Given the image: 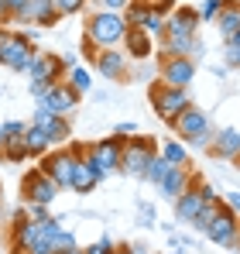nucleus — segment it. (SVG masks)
Returning a JSON list of instances; mask_svg holds the SVG:
<instances>
[{
  "instance_id": "f257e3e1",
  "label": "nucleus",
  "mask_w": 240,
  "mask_h": 254,
  "mask_svg": "<svg viewBox=\"0 0 240 254\" xmlns=\"http://www.w3.org/2000/svg\"><path fill=\"white\" fill-rule=\"evenodd\" d=\"M86 144L79 141H69V144H62V148H55V151H48V155H41V165L38 169L59 186V189H69L72 186V169H76V155H79Z\"/></svg>"
},
{
  "instance_id": "f03ea898",
  "label": "nucleus",
  "mask_w": 240,
  "mask_h": 254,
  "mask_svg": "<svg viewBox=\"0 0 240 254\" xmlns=\"http://www.w3.org/2000/svg\"><path fill=\"white\" fill-rule=\"evenodd\" d=\"M123 35H127V21H123V14L96 10V14L86 21V38L96 45V48H114V45L123 42Z\"/></svg>"
},
{
  "instance_id": "7ed1b4c3",
  "label": "nucleus",
  "mask_w": 240,
  "mask_h": 254,
  "mask_svg": "<svg viewBox=\"0 0 240 254\" xmlns=\"http://www.w3.org/2000/svg\"><path fill=\"white\" fill-rule=\"evenodd\" d=\"M31 55H35V35L0 28V65H7L10 72H24Z\"/></svg>"
},
{
  "instance_id": "20e7f679",
  "label": "nucleus",
  "mask_w": 240,
  "mask_h": 254,
  "mask_svg": "<svg viewBox=\"0 0 240 254\" xmlns=\"http://www.w3.org/2000/svg\"><path fill=\"white\" fill-rule=\"evenodd\" d=\"M158 155L155 148V137H141V134H130L123 141V158H120V172L123 175H134V179H144V172L151 165V158Z\"/></svg>"
},
{
  "instance_id": "39448f33",
  "label": "nucleus",
  "mask_w": 240,
  "mask_h": 254,
  "mask_svg": "<svg viewBox=\"0 0 240 254\" xmlns=\"http://www.w3.org/2000/svg\"><path fill=\"white\" fill-rule=\"evenodd\" d=\"M123 141L127 137H103V141H93V144H86V158H89V165L93 172L100 175V179H107V175H114L120 169V158H123Z\"/></svg>"
},
{
  "instance_id": "423d86ee",
  "label": "nucleus",
  "mask_w": 240,
  "mask_h": 254,
  "mask_svg": "<svg viewBox=\"0 0 240 254\" xmlns=\"http://www.w3.org/2000/svg\"><path fill=\"white\" fill-rule=\"evenodd\" d=\"M175 134L179 137H185L189 144H202V148H209V141H213V124H209V117H206V110H199L196 103H189L175 121Z\"/></svg>"
},
{
  "instance_id": "0eeeda50",
  "label": "nucleus",
  "mask_w": 240,
  "mask_h": 254,
  "mask_svg": "<svg viewBox=\"0 0 240 254\" xmlns=\"http://www.w3.org/2000/svg\"><path fill=\"white\" fill-rule=\"evenodd\" d=\"M148 96H151L155 114H158L165 124H172V121H175V117L192 103V100H189V93H185L182 86H168V83H161V79H158V83H151V93H148Z\"/></svg>"
},
{
  "instance_id": "6e6552de",
  "label": "nucleus",
  "mask_w": 240,
  "mask_h": 254,
  "mask_svg": "<svg viewBox=\"0 0 240 254\" xmlns=\"http://www.w3.org/2000/svg\"><path fill=\"white\" fill-rule=\"evenodd\" d=\"M59 192H62V189H59L41 169H31L24 179H21V196H24L28 206H52Z\"/></svg>"
},
{
  "instance_id": "1a4fd4ad",
  "label": "nucleus",
  "mask_w": 240,
  "mask_h": 254,
  "mask_svg": "<svg viewBox=\"0 0 240 254\" xmlns=\"http://www.w3.org/2000/svg\"><path fill=\"white\" fill-rule=\"evenodd\" d=\"M213 244H220V248H237V234H240V216L227 203L216 210V216L209 220V227L202 230Z\"/></svg>"
},
{
  "instance_id": "9d476101",
  "label": "nucleus",
  "mask_w": 240,
  "mask_h": 254,
  "mask_svg": "<svg viewBox=\"0 0 240 254\" xmlns=\"http://www.w3.org/2000/svg\"><path fill=\"white\" fill-rule=\"evenodd\" d=\"M158 59H161V83L185 89L196 79V62L189 55H158Z\"/></svg>"
},
{
  "instance_id": "9b49d317",
  "label": "nucleus",
  "mask_w": 240,
  "mask_h": 254,
  "mask_svg": "<svg viewBox=\"0 0 240 254\" xmlns=\"http://www.w3.org/2000/svg\"><path fill=\"white\" fill-rule=\"evenodd\" d=\"M79 100H82V96L69 83H55L38 100V107H45V110H48V114H55V117H69V114L79 107Z\"/></svg>"
},
{
  "instance_id": "f8f14e48",
  "label": "nucleus",
  "mask_w": 240,
  "mask_h": 254,
  "mask_svg": "<svg viewBox=\"0 0 240 254\" xmlns=\"http://www.w3.org/2000/svg\"><path fill=\"white\" fill-rule=\"evenodd\" d=\"M24 72L31 79H45V83L55 86V83H62V76H65V59L62 55H52V52H35Z\"/></svg>"
},
{
  "instance_id": "ddd939ff",
  "label": "nucleus",
  "mask_w": 240,
  "mask_h": 254,
  "mask_svg": "<svg viewBox=\"0 0 240 254\" xmlns=\"http://www.w3.org/2000/svg\"><path fill=\"white\" fill-rule=\"evenodd\" d=\"M17 21L21 24H38V28H55L62 21V14H59L55 0H28V7H24V14Z\"/></svg>"
},
{
  "instance_id": "4468645a",
  "label": "nucleus",
  "mask_w": 240,
  "mask_h": 254,
  "mask_svg": "<svg viewBox=\"0 0 240 254\" xmlns=\"http://www.w3.org/2000/svg\"><path fill=\"white\" fill-rule=\"evenodd\" d=\"M199 28H202V17H199V10L196 7H175L172 14H168V24H165V35H199Z\"/></svg>"
},
{
  "instance_id": "2eb2a0df",
  "label": "nucleus",
  "mask_w": 240,
  "mask_h": 254,
  "mask_svg": "<svg viewBox=\"0 0 240 254\" xmlns=\"http://www.w3.org/2000/svg\"><path fill=\"white\" fill-rule=\"evenodd\" d=\"M96 72L100 76H107V79H127V52H120V48H100V55H96Z\"/></svg>"
},
{
  "instance_id": "dca6fc26",
  "label": "nucleus",
  "mask_w": 240,
  "mask_h": 254,
  "mask_svg": "<svg viewBox=\"0 0 240 254\" xmlns=\"http://www.w3.org/2000/svg\"><path fill=\"white\" fill-rule=\"evenodd\" d=\"M209 155L213 158H227V162H240V130L237 127L216 130L213 141H209Z\"/></svg>"
},
{
  "instance_id": "f3484780",
  "label": "nucleus",
  "mask_w": 240,
  "mask_h": 254,
  "mask_svg": "<svg viewBox=\"0 0 240 254\" xmlns=\"http://www.w3.org/2000/svg\"><path fill=\"white\" fill-rule=\"evenodd\" d=\"M31 124H38L45 134H48V141L52 144H69V137H72V130H69V121L65 117H55V114H48L45 107L35 110V121Z\"/></svg>"
},
{
  "instance_id": "a211bd4d",
  "label": "nucleus",
  "mask_w": 240,
  "mask_h": 254,
  "mask_svg": "<svg viewBox=\"0 0 240 254\" xmlns=\"http://www.w3.org/2000/svg\"><path fill=\"white\" fill-rule=\"evenodd\" d=\"M199 179H196V172L189 169V165H172V169L165 172V179H161V192L168 196V199H175V196H182L189 186H196Z\"/></svg>"
},
{
  "instance_id": "6ab92c4d",
  "label": "nucleus",
  "mask_w": 240,
  "mask_h": 254,
  "mask_svg": "<svg viewBox=\"0 0 240 254\" xmlns=\"http://www.w3.org/2000/svg\"><path fill=\"white\" fill-rule=\"evenodd\" d=\"M100 186V175L93 172V165H89V158H86V148H82L79 155H76V169H72V192H79V196H89L93 189Z\"/></svg>"
},
{
  "instance_id": "aec40b11",
  "label": "nucleus",
  "mask_w": 240,
  "mask_h": 254,
  "mask_svg": "<svg viewBox=\"0 0 240 254\" xmlns=\"http://www.w3.org/2000/svg\"><path fill=\"white\" fill-rule=\"evenodd\" d=\"M123 52H127V59H151L155 55V42H151V35L144 28H127Z\"/></svg>"
},
{
  "instance_id": "412c9836",
  "label": "nucleus",
  "mask_w": 240,
  "mask_h": 254,
  "mask_svg": "<svg viewBox=\"0 0 240 254\" xmlns=\"http://www.w3.org/2000/svg\"><path fill=\"white\" fill-rule=\"evenodd\" d=\"M199 206H202V182L189 186L182 196H175V216H179V220H185V223H192V220H196Z\"/></svg>"
},
{
  "instance_id": "4be33fe9",
  "label": "nucleus",
  "mask_w": 240,
  "mask_h": 254,
  "mask_svg": "<svg viewBox=\"0 0 240 254\" xmlns=\"http://www.w3.org/2000/svg\"><path fill=\"white\" fill-rule=\"evenodd\" d=\"M213 24H216V28H220V35L230 42V38L240 31V3H237V0H227V3H223V10H220V17H216Z\"/></svg>"
},
{
  "instance_id": "5701e85b",
  "label": "nucleus",
  "mask_w": 240,
  "mask_h": 254,
  "mask_svg": "<svg viewBox=\"0 0 240 254\" xmlns=\"http://www.w3.org/2000/svg\"><path fill=\"white\" fill-rule=\"evenodd\" d=\"M24 151H28V158H41V155H48V148H52V141H48V134L41 130L38 124H28L24 130Z\"/></svg>"
},
{
  "instance_id": "b1692460",
  "label": "nucleus",
  "mask_w": 240,
  "mask_h": 254,
  "mask_svg": "<svg viewBox=\"0 0 240 254\" xmlns=\"http://www.w3.org/2000/svg\"><path fill=\"white\" fill-rule=\"evenodd\" d=\"M196 45H199V38H192V35H165L161 55H192Z\"/></svg>"
},
{
  "instance_id": "393cba45",
  "label": "nucleus",
  "mask_w": 240,
  "mask_h": 254,
  "mask_svg": "<svg viewBox=\"0 0 240 254\" xmlns=\"http://www.w3.org/2000/svg\"><path fill=\"white\" fill-rule=\"evenodd\" d=\"M158 155L168 162V165H189V151H185L182 141H165V144L158 148Z\"/></svg>"
},
{
  "instance_id": "a878e982",
  "label": "nucleus",
  "mask_w": 240,
  "mask_h": 254,
  "mask_svg": "<svg viewBox=\"0 0 240 254\" xmlns=\"http://www.w3.org/2000/svg\"><path fill=\"white\" fill-rule=\"evenodd\" d=\"M148 14H151V3L148 0H130L127 10H123V21H127V28H141Z\"/></svg>"
},
{
  "instance_id": "bb28decb",
  "label": "nucleus",
  "mask_w": 240,
  "mask_h": 254,
  "mask_svg": "<svg viewBox=\"0 0 240 254\" xmlns=\"http://www.w3.org/2000/svg\"><path fill=\"white\" fill-rule=\"evenodd\" d=\"M69 86L76 89V93H89L93 89V76H89V69H82V65H72V72H69Z\"/></svg>"
},
{
  "instance_id": "cd10ccee",
  "label": "nucleus",
  "mask_w": 240,
  "mask_h": 254,
  "mask_svg": "<svg viewBox=\"0 0 240 254\" xmlns=\"http://www.w3.org/2000/svg\"><path fill=\"white\" fill-rule=\"evenodd\" d=\"M168 169H172V165H168V162H165L161 155H155V158H151V165H148V172H144V179L158 186L161 179H165V172H168Z\"/></svg>"
},
{
  "instance_id": "c85d7f7f",
  "label": "nucleus",
  "mask_w": 240,
  "mask_h": 254,
  "mask_svg": "<svg viewBox=\"0 0 240 254\" xmlns=\"http://www.w3.org/2000/svg\"><path fill=\"white\" fill-rule=\"evenodd\" d=\"M223 3H227V0H206V3L199 7V17L202 21H216L220 10H223Z\"/></svg>"
},
{
  "instance_id": "c756f323",
  "label": "nucleus",
  "mask_w": 240,
  "mask_h": 254,
  "mask_svg": "<svg viewBox=\"0 0 240 254\" xmlns=\"http://www.w3.org/2000/svg\"><path fill=\"white\" fill-rule=\"evenodd\" d=\"M82 254H114V241H110V237H100L96 244L82 248Z\"/></svg>"
},
{
  "instance_id": "7c9ffc66",
  "label": "nucleus",
  "mask_w": 240,
  "mask_h": 254,
  "mask_svg": "<svg viewBox=\"0 0 240 254\" xmlns=\"http://www.w3.org/2000/svg\"><path fill=\"white\" fill-rule=\"evenodd\" d=\"M59 3V14L62 17H69V14H79L82 7H86V0H55Z\"/></svg>"
},
{
  "instance_id": "2f4dec72",
  "label": "nucleus",
  "mask_w": 240,
  "mask_h": 254,
  "mask_svg": "<svg viewBox=\"0 0 240 254\" xmlns=\"http://www.w3.org/2000/svg\"><path fill=\"white\" fill-rule=\"evenodd\" d=\"M96 3H100V10H114V14H123L130 0H96Z\"/></svg>"
},
{
  "instance_id": "473e14b6",
  "label": "nucleus",
  "mask_w": 240,
  "mask_h": 254,
  "mask_svg": "<svg viewBox=\"0 0 240 254\" xmlns=\"http://www.w3.org/2000/svg\"><path fill=\"white\" fill-rule=\"evenodd\" d=\"M3 130H7V141H10V137H21V134L28 130V124H17V121H7V124H3Z\"/></svg>"
},
{
  "instance_id": "72a5a7b5",
  "label": "nucleus",
  "mask_w": 240,
  "mask_h": 254,
  "mask_svg": "<svg viewBox=\"0 0 240 254\" xmlns=\"http://www.w3.org/2000/svg\"><path fill=\"white\" fill-rule=\"evenodd\" d=\"M7 7H10V21H17V17L24 14V7H28V0H7Z\"/></svg>"
},
{
  "instance_id": "f704fd0d",
  "label": "nucleus",
  "mask_w": 240,
  "mask_h": 254,
  "mask_svg": "<svg viewBox=\"0 0 240 254\" xmlns=\"http://www.w3.org/2000/svg\"><path fill=\"white\" fill-rule=\"evenodd\" d=\"M114 134H120V137H130V134H137V124L123 121V124H117V127H114Z\"/></svg>"
},
{
  "instance_id": "c9c22d12",
  "label": "nucleus",
  "mask_w": 240,
  "mask_h": 254,
  "mask_svg": "<svg viewBox=\"0 0 240 254\" xmlns=\"http://www.w3.org/2000/svg\"><path fill=\"white\" fill-rule=\"evenodd\" d=\"M227 206H230V210L240 216V192H230V196H227Z\"/></svg>"
},
{
  "instance_id": "e433bc0d",
  "label": "nucleus",
  "mask_w": 240,
  "mask_h": 254,
  "mask_svg": "<svg viewBox=\"0 0 240 254\" xmlns=\"http://www.w3.org/2000/svg\"><path fill=\"white\" fill-rule=\"evenodd\" d=\"M10 21V7H7V0H0V24H7Z\"/></svg>"
},
{
  "instance_id": "4c0bfd02",
  "label": "nucleus",
  "mask_w": 240,
  "mask_h": 254,
  "mask_svg": "<svg viewBox=\"0 0 240 254\" xmlns=\"http://www.w3.org/2000/svg\"><path fill=\"white\" fill-rule=\"evenodd\" d=\"M114 254H134V244H120V248H114Z\"/></svg>"
},
{
  "instance_id": "58836bf2",
  "label": "nucleus",
  "mask_w": 240,
  "mask_h": 254,
  "mask_svg": "<svg viewBox=\"0 0 240 254\" xmlns=\"http://www.w3.org/2000/svg\"><path fill=\"white\" fill-rule=\"evenodd\" d=\"M7 148V130H3V124H0V151Z\"/></svg>"
},
{
  "instance_id": "ea45409f",
  "label": "nucleus",
  "mask_w": 240,
  "mask_h": 254,
  "mask_svg": "<svg viewBox=\"0 0 240 254\" xmlns=\"http://www.w3.org/2000/svg\"><path fill=\"white\" fill-rule=\"evenodd\" d=\"M62 254H82V248L76 244V248H69V251H62Z\"/></svg>"
},
{
  "instance_id": "a19ab883",
  "label": "nucleus",
  "mask_w": 240,
  "mask_h": 254,
  "mask_svg": "<svg viewBox=\"0 0 240 254\" xmlns=\"http://www.w3.org/2000/svg\"><path fill=\"white\" fill-rule=\"evenodd\" d=\"M230 45H240V31H237V35H234V38H230Z\"/></svg>"
},
{
  "instance_id": "79ce46f5",
  "label": "nucleus",
  "mask_w": 240,
  "mask_h": 254,
  "mask_svg": "<svg viewBox=\"0 0 240 254\" xmlns=\"http://www.w3.org/2000/svg\"><path fill=\"white\" fill-rule=\"evenodd\" d=\"M0 223H3V210H0Z\"/></svg>"
},
{
  "instance_id": "37998d69",
  "label": "nucleus",
  "mask_w": 240,
  "mask_h": 254,
  "mask_svg": "<svg viewBox=\"0 0 240 254\" xmlns=\"http://www.w3.org/2000/svg\"><path fill=\"white\" fill-rule=\"evenodd\" d=\"M134 254H144V251H137V248H134Z\"/></svg>"
},
{
  "instance_id": "c03bdc74",
  "label": "nucleus",
  "mask_w": 240,
  "mask_h": 254,
  "mask_svg": "<svg viewBox=\"0 0 240 254\" xmlns=\"http://www.w3.org/2000/svg\"><path fill=\"white\" fill-rule=\"evenodd\" d=\"M237 248H240V234H237Z\"/></svg>"
}]
</instances>
